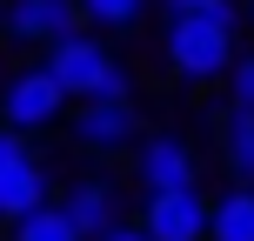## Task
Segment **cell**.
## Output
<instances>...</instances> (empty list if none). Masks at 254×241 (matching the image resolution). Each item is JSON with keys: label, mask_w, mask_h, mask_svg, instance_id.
Instances as JSON below:
<instances>
[{"label": "cell", "mask_w": 254, "mask_h": 241, "mask_svg": "<svg viewBox=\"0 0 254 241\" xmlns=\"http://www.w3.org/2000/svg\"><path fill=\"white\" fill-rule=\"evenodd\" d=\"M20 161H34V134H20V127L0 121V174H7V167H20Z\"/></svg>", "instance_id": "15"}, {"label": "cell", "mask_w": 254, "mask_h": 241, "mask_svg": "<svg viewBox=\"0 0 254 241\" xmlns=\"http://www.w3.org/2000/svg\"><path fill=\"white\" fill-rule=\"evenodd\" d=\"M221 154H228V174L254 188V107H228L221 114Z\"/></svg>", "instance_id": "10"}, {"label": "cell", "mask_w": 254, "mask_h": 241, "mask_svg": "<svg viewBox=\"0 0 254 241\" xmlns=\"http://www.w3.org/2000/svg\"><path fill=\"white\" fill-rule=\"evenodd\" d=\"M174 13H201V7H214V0H167Z\"/></svg>", "instance_id": "17"}, {"label": "cell", "mask_w": 254, "mask_h": 241, "mask_svg": "<svg viewBox=\"0 0 254 241\" xmlns=\"http://www.w3.org/2000/svg\"><path fill=\"white\" fill-rule=\"evenodd\" d=\"M0 27H7L13 40L47 47V40L80 34V0H13V7H0Z\"/></svg>", "instance_id": "7"}, {"label": "cell", "mask_w": 254, "mask_h": 241, "mask_svg": "<svg viewBox=\"0 0 254 241\" xmlns=\"http://www.w3.org/2000/svg\"><path fill=\"white\" fill-rule=\"evenodd\" d=\"M74 141L87 154H121L127 141H140V114L134 101H114V94H94V101L74 107Z\"/></svg>", "instance_id": "5"}, {"label": "cell", "mask_w": 254, "mask_h": 241, "mask_svg": "<svg viewBox=\"0 0 254 241\" xmlns=\"http://www.w3.org/2000/svg\"><path fill=\"white\" fill-rule=\"evenodd\" d=\"M40 201H47V167H40V154L0 174V221H20L27 208H40Z\"/></svg>", "instance_id": "9"}, {"label": "cell", "mask_w": 254, "mask_h": 241, "mask_svg": "<svg viewBox=\"0 0 254 241\" xmlns=\"http://www.w3.org/2000/svg\"><path fill=\"white\" fill-rule=\"evenodd\" d=\"M140 228H147L154 241H207V194H201V188L147 194V208H140Z\"/></svg>", "instance_id": "6"}, {"label": "cell", "mask_w": 254, "mask_h": 241, "mask_svg": "<svg viewBox=\"0 0 254 241\" xmlns=\"http://www.w3.org/2000/svg\"><path fill=\"white\" fill-rule=\"evenodd\" d=\"M61 114H67V94H61V80H54L47 67H13V74L0 80V121L7 127L47 134Z\"/></svg>", "instance_id": "3"}, {"label": "cell", "mask_w": 254, "mask_h": 241, "mask_svg": "<svg viewBox=\"0 0 254 241\" xmlns=\"http://www.w3.org/2000/svg\"><path fill=\"white\" fill-rule=\"evenodd\" d=\"M67 221H74V235L80 241H94V235H107L121 221V188L107 174H87V181H74V188H67Z\"/></svg>", "instance_id": "8"}, {"label": "cell", "mask_w": 254, "mask_h": 241, "mask_svg": "<svg viewBox=\"0 0 254 241\" xmlns=\"http://www.w3.org/2000/svg\"><path fill=\"white\" fill-rule=\"evenodd\" d=\"M140 13H147V0H80V20H94V27H140Z\"/></svg>", "instance_id": "13"}, {"label": "cell", "mask_w": 254, "mask_h": 241, "mask_svg": "<svg viewBox=\"0 0 254 241\" xmlns=\"http://www.w3.org/2000/svg\"><path fill=\"white\" fill-rule=\"evenodd\" d=\"M94 241H154V235L140 228V221H127V215H121L114 228H107V235H94Z\"/></svg>", "instance_id": "16"}, {"label": "cell", "mask_w": 254, "mask_h": 241, "mask_svg": "<svg viewBox=\"0 0 254 241\" xmlns=\"http://www.w3.org/2000/svg\"><path fill=\"white\" fill-rule=\"evenodd\" d=\"M40 67H47V74L61 80V94H74V101H94V94L134 101V80H127V67L101 47V40H87V34L47 40V61H40Z\"/></svg>", "instance_id": "2"}, {"label": "cell", "mask_w": 254, "mask_h": 241, "mask_svg": "<svg viewBox=\"0 0 254 241\" xmlns=\"http://www.w3.org/2000/svg\"><path fill=\"white\" fill-rule=\"evenodd\" d=\"M221 80H228V107H254V54H234Z\"/></svg>", "instance_id": "14"}, {"label": "cell", "mask_w": 254, "mask_h": 241, "mask_svg": "<svg viewBox=\"0 0 254 241\" xmlns=\"http://www.w3.org/2000/svg\"><path fill=\"white\" fill-rule=\"evenodd\" d=\"M234 54H241V47H234V27L214 20V7L174 13V20H167V67H174V80H188V87L221 80Z\"/></svg>", "instance_id": "1"}, {"label": "cell", "mask_w": 254, "mask_h": 241, "mask_svg": "<svg viewBox=\"0 0 254 241\" xmlns=\"http://www.w3.org/2000/svg\"><path fill=\"white\" fill-rule=\"evenodd\" d=\"M0 7H7V0H0Z\"/></svg>", "instance_id": "19"}, {"label": "cell", "mask_w": 254, "mask_h": 241, "mask_svg": "<svg viewBox=\"0 0 254 241\" xmlns=\"http://www.w3.org/2000/svg\"><path fill=\"white\" fill-rule=\"evenodd\" d=\"M248 20H254V0H248Z\"/></svg>", "instance_id": "18"}, {"label": "cell", "mask_w": 254, "mask_h": 241, "mask_svg": "<svg viewBox=\"0 0 254 241\" xmlns=\"http://www.w3.org/2000/svg\"><path fill=\"white\" fill-rule=\"evenodd\" d=\"M7 235H13V241H80L61 201H40V208H27L20 221H7Z\"/></svg>", "instance_id": "12"}, {"label": "cell", "mask_w": 254, "mask_h": 241, "mask_svg": "<svg viewBox=\"0 0 254 241\" xmlns=\"http://www.w3.org/2000/svg\"><path fill=\"white\" fill-rule=\"evenodd\" d=\"M134 181L147 194H167V188H201V154L188 148L181 134H147L134 154Z\"/></svg>", "instance_id": "4"}, {"label": "cell", "mask_w": 254, "mask_h": 241, "mask_svg": "<svg viewBox=\"0 0 254 241\" xmlns=\"http://www.w3.org/2000/svg\"><path fill=\"white\" fill-rule=\"evenodd\" d=\"M207 241H254V188H228L207 201Z\"/></svg>", "instance_id": "11"}]
</instances>
